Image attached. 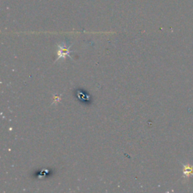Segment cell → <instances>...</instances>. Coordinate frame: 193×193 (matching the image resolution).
I'll list each match as a JSON object with an SVG mask.
<instances>
[{
	"label": "cell",
	"mask_w": 193,
	"mask_h": 193,
	"mask_svg": "<svg viewBox=\"0 0 193 193\" xmlns=\"http://www.w3.org/2000/svg\"><path fill=\"white\" fill-rule=\"evenodd\" d=\"M58 51H57V55H58V58H57L56 61H58L59 60H65V58L67 57H69L71 59L73 58L70 56V48L71 45L67 46V44L65 43H61L60 45H58Z\"/></svg>",
	"instance_id": "1"
},
{
	"label": "cell",
	"mask_w": 193,
	"mask_h": 193,
	"mask_svg": "<svg viewBox=\"0 0 193 193\" xmlns=\"http://www.w3.org/2000/svg\"><path fill=\"white\" fill-rule=\"evenodd\" d=\"M54 103L55 104H57V103H58L59 101H60V96H54Z\"/></svg>",
	"instance_id": "2"
}]
</instances>
